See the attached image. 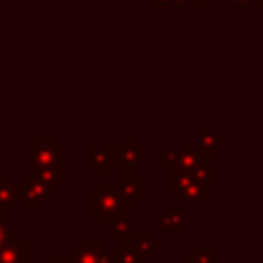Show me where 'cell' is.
Listing matches in <instances>:
<instances>
[{
    "label": "cell",
    "mask_w": 263,
    "mask_h": 263,
    "mask_svg": "<svg viewBox=\"0 0 263 263\" xmlns=\"http://www.w3.org/2000/svg\"><path fill=\"white\" fill-rule=\"evenodd\" d=\"M123 208V199L117 185L99 183L95 191L84 195V212L95 218V222H111V218Z\"/></svg>",
    "instance_id": "obj_1"
},
{
    "label": "cell",
    "mask_w": 263,
    "mask_h": 263,
    "mask_svg": "<svg viewBox=\"0 0 263 263\" xmlns=\"http://www.w3.org/2000/svg\"><path fill=\"white\" fill-rule=\"evenodd\" d=\"M29 154L31 166H68V152L55 138H31Z\"/></svg>",
    "instance_id": "obj_2"
},
{
    "label": "cell",
    "mask_w": 263,
    "mask_h": 263,
    "mask_svg": "<svg viewBox=\"0 0 263 263\" xmlns=\"http://www.w3.org/2000/svg\"><path fill=\"white\" fill-rule=\"evenodd\" d=\"M16 185H18V189H21V199L29 205V210H31L33 214L39 212V203H41V201H45L49 195H55V193H58V187L47 185V183H43V181L31 177V175H21V177L16 179Z\"/></svg>",
    "instance_id": "obj_3"
},
{
    "label": "cell",
    "mask_w": 263,
    "mask_h": 263,
    "mask_svg": "<svg viewBox=\"0 0 263 263\" xmlns=\"http://www.w3.org/2000/svg\"><path fill=\"white\" fill-rule=\"evenodd\" d=\"M111 156L115 166L136 168L142 164V142L138 138H123V142L111 148Z\"/></svg>",
    "instance_id": "obj_4"
},
{
    "label": "cell",
    "mask_w": 263,
    "mask_h": 263,
    "mask_svg": "<svg viewBox=\"0 0 263 263\" xmlns=\"http://www.w3.org/2000/svg\"><path fill=\"white\" fill-rule=\"evenodd\" d=\"M121 247L134 251V253L140 257V263H144V261H148V259L152 257L154 251L160 249V242L154 240L152 234L146 232V230H134V232L121 242Z\"/></svg>",
    "instance_id": "obj_5"
},
{
    "label": "cell",
    "mask_w": 263,
    "mask_h": 263,
    "mask_svg": "<svg viewBox=\"0 0 263 263\" xmlns=\"http://www.w3.org/2000/svg\"><path fill=\"white\" fill-rule=\"evenodd\" d=\"M84 164L95 171V175H113L115 162L111 156V148L88 146L84 150Z\"/></svg>",
    "instance_id": "obj_6"
},
{
    "label": "cell",
    "mask_w": 263,
    "mask_h": 263,
    "mask_svg": "<svg viewBox=\"0 0 263 263\" xmlns=\"http://www.w3.org/2000/svg\"><path fill=\"white\" fill-rule=\"evenodd\" d=\"M203 164H208V158L195 150V148H189V146H183V148H175V154H173V166L175 171H183V173H193L197 168H201Z\"/></svg>",
    "instance_id": "obj_7"
},
{
    "label": "cell",
    "mask_w": 263,
    "mask_h": 263,
    "mask_svg": "<svg viewBox=\"0 0 263 263\" xmlns=\"http://www.w3.org/2000/svg\"><path fill=\"white\" fill-rule=\"evenodd\" d=\"M117 191L123 199V203H140L142 201V177L138 173H132V168H123L121 183L117 185Z\"/></svg>",
    "instance_id": "obj_8"
},
{
    "label": "cell",
    "mask_w": 263,
    "mask_h": 263,
    "mask_svg": "<svg viewBox=\"0 0 263 263\" xmlns=\"http://www.w3.org/2000/svg\"><path fill=\"white\" fill-rule=\"evenodd\" d=\"M160 228L166 232H187L189 230V222L185 212L179 208V203H168V208L160 214Z\"/></svg>",
    "instance_id": "obj_9"
},
{
    "label": "cell",
    "mask_w": 263,
    "mask_h": 263,
    "mask_svg": "<svg viewBox=\"0 0 263 263\" xmlns=\"http://www.w3.org/2000/svg\"><path fill=\"white\" fill-rule=\"evenodd\" d=\"M0 263H31V245L21 238L0 247Z\"/></svg>",
    "instance_id": "obj_10"
},
{
    "label": "cell",
    "mask_w": 263,
    "mask_h": 263,
    "mask_svg": "<svg viewBox=\"0 0 263 263\" xmlns=\"http://www.w3.org/2000/svg\"><path fill=\"white\" fill-rule=\"evenodd\" d=\"M72 249L76 251V263H99L101 255L105 253V242L103 240H76Z\"/></svg>",
    "instance_id": "obj_11"
},
{
    "label": "cell",
    "mask_w": 263,
    "mask_h": 263,
    "mask_svg": "<svg viewBox=\"0 0 263 263\" xmlns=\"http://www.w3.org/2000/svg\"><path fill=\"white\" fill-rule=\"evenodd\" d=\"M29 175L47 185L60 187L68 181V166H31Z\"/></svg>",
    "instance_id": "obj_12"
},
{
    "label": "cell",
    "mask_w": 263,
    "mask_h": 263,
    "mask_svg": "<svg viewBox=\"0 0 263 263\" xmlns=\"http://www.w3.org/2000/svg\"><path fill=\"white\" fill-rule=\"evenodd\" d=\"M132 222H134V214H132V205L129 203H123V208L111 218V224H113V238L123 242L132 232Z\"/></svg>",
    "instance_id": "obj_13"
},
{
    "label": "cell",
    "mask_w": 263,
    "mask_h": 263,
    "mask_svg": "<svg viewBox=\"0 0 263 263\" xmlns=\"http://www.w3.org/2000/svg\"><path fill=\"white\" fill-rule=\"evenodd\" d=\"M224 144H226V140H224L218 132H214V129H210V127H201V129L197 132V150H199L205 158L214 156V154L218 152V148H222Z\"/></svg>",
    "instance_id": "obj_14"
},
{
    "label": "cell",
    "mask_w": 263,
    "mask_h": 263,
    "mask_svg": "<svg viewBox=\"0 0 263 263\" xmlns=\"http://www.w3.org/2000/svg\"><path fill=\"white\" fill-rule=\"evenodd\" d=\"M21 201V189L18 185L12 181L10 175H2L0 177V208H12Z\"/></svg>",
    "instance_id": "obj_15"
},
{
    "label": "cell",
    "mask_w": 263,
    "mask_h": 263,
    "mask_svg": "<svg viewBox=\"0 0 263 263\" xmlns=\"http://www.w3.org/2000/svg\"><path fill=\"white\" fill-rule=\"evenodd\" d=\"M175 197L179 199V203H205L208 201V189L197 185V183H191L189 187L181 189Z\"/></svg>",
    "instance_id": "obj_16"
},
{
    "label": "cell",
    "mask_w": 263,
    "mask_h": 263,
    "mask_svg": "<svg viewBox=\"0 0 263 263\" xmlns=\"http://www.w3.org/2000/svg\"><path fill=\"white\" fill-rule=\"evenodd\" d=\"M21 240V232L10 228V210L0 208V247Z\"/></svg>",
    "instance_id": "obj_17"
},
{
    "label": "cell",
    "mask_w": 263,
    "mask_h": 263,
    "mask_svg": "<svg viewBox=\"0 0 263 263\" xmlns=\"http://www.w3.org/2000/svg\"><path fill=\"white\" fill-rule=\"evenodd\" d=\"M168 171H171V175H168V193L171 195H177L181 189L195 183L191 173H183V171H175V168H168Z\"/></svg>",
    "instance_id": "obj_18"
},
{
    "label": "cell",
    "mask_w": 263,
    "mask_h": 263,
    "mask_svg": "<svg viewBox=\"0 0 263 263\" xmlns=\"http://www.w3.org/2000/svg\"><path fill=\"white\" fill-rule=\"evenodd\" d=\"M216 173H218V171H216L214 164H203L201 168L193 171L191 175H193V181H195L197 185L208 187V185H214V183L218 181V175H216Z\"/></svg>",
    "instance_id": "obj_19"
},
{
    "label": "cell",
    "mask_w": 263,
    "mask_h": 263,
    "mask_svg": "<svg viewBox=\"0 0 263 263\" xmlns=\"http://www.w3.org/2000/svg\"><path fill=\"white\" fill-rule=\"evenodd\" d=\"M218 253L214 249H191L187 253V263H214Z\"/></svg>",
    "instance_id": "obj_20"
},
{
    "label": "cell",
    "mask_w": 263,
    "mask_h": 263,
    "mask_svg": "<svg viewBox=\"0 0 263 263\" xmlns=\"http://www.w3.org/2000/svg\"><path fill=\"white\" fill-rule=\"evenodd\" d=\"M113 255H115V263H140V257L134 251L123 249V247L119 251H115Z\"/></svg>",
    "instance_id": "obj_21"
},
{
    "label": "cell",
    "mask_w": 263,
    "mask_h": 263,
    "mask_svg": "<svg viewBox=\"0 0 263 263\" xmlns=\"http://www.w3.org/2000/svg\"><path fill=\"white\" fill-rule=\"evenodd\" d=\"M99 263H115V255L113 253H103L101 259H99Z\"/></svg>",
    "instance_id": "obj_22"
},
{
    "label": "cell",
    "mask_w": 263,
    "mask_h": 263,
    "mask_svg": "<svg viewBox=\"0 0 263 263\" xmlns=\"http://www.w3.org/2000/svg\"><path fill=\"white\" fill-rule=\"evenodd\" d=\"M64 263H76V251H74V249H70V251L66 253V259H64Z\"/></svg>",
    "instance_id": "obj_23"
},
{
    "label": "cell",
    "mask_w": 263,
    "mask_h": 263,
    "mask_svg": "<svg viewBox=\"0 0 263 263\" xmlns=\"http://www.w3.org/2000/svg\"><path fill=\"white\" fill-rule=\"evenodd\" d=\"M220 2H228V0H197L195 6H208V4H220Z\"/></svg>",
    "instance_id": "obj_24"
},
{
    "label": "cell",
    "mask_w": 263,
    "mask_h": 263,
    "mask_svg": "<svg viewBox=\"0 0 263 263\" xmlns=\"http://www.w3.org/2000/svg\"><path fill=\"white\" fill-rule=\"evenodd\" d=\"M152 6H173V0H150Z\"/></svg>",
    "instance_id": "obj_25"
},
{
    "label": "cell",
    "mask_w": 263,
    "mask_h": 263,
    "mask_svg": "<svg viewBox=\"0 0 263 263\" xmlns=\"http://www.w3.org/2000/svg\"><path fill=\"white\" fill-rule=\"evenodd\" d=\"M47 263H64V259H49Z\"/></svg>",
    "instance_id": "obj_26"
},
{
    "label": "cell",
    "mask_w": 263,
    "mask_h": 263,
    "mask_svg": "<svg viewBox=\"0 0 263 263\" xmlns=\"http://www.w3.org/2000/svg\"><path fill=\"white\" fill-rule=\"evenodd\" d=\"M0 162H2V132H0Z\"/></svg>",
    "instance_id": "obj_27"
},
{
    "label": "cell",
    "mask_w": 263,
    "mask_h": 263,
    "mask_svg": "<svg viewBox=\"0 0 263 263\" xmlns=\"http://www.w3.org/2000/svg\"><path fill=\"white\" fill-rule=\"evenodd\" d=\"M189 2H191V4H193V6H195V2H197V0H189Z\"/></svg>",
    "instance_id": "obj_28"
}]
</instances>
